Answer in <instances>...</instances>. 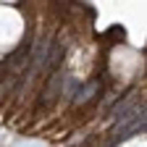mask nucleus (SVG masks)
<instances>
[{
	"label": "nucleus",
	"instance_id": "obj_1",
	"mask_svg": "<svg viewBox=\"0 0 147 147\" xmlns=\"http://www.w3.org/2000/svg\"><path fill=\"white\" fill-rule=\"evenodd\" d=\"M92 92H95V84H87L82 95H76V97H74V102H76V105H79V102H84V100H87V97L92 95Z\"/></svg>",
	"mask_w": 147,
	"mask_h": 147
}]
</instances>
